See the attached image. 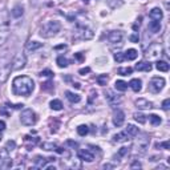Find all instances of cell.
Wrapping results in <instances>:
<instances>
[{"mask_svg": "<svg viewBox=\"0 0 170 170\" xmlns=\"http://www.w3.org/2000/svg\"><path fill=\"white\" fill-rule=\"evenodd\" d=\"M108 81H109L108 75H100L99 77H97V84L101 85V87H105V85L108 84Z\"/></svg>", "mask_w": 170, "mask_h": 170, "instance_id": "1f68e13d", "label": "cell"}, {"mask_svg": "<svg viewBox=\"0 0 170 170\" xmlns=\"http://www.w3.org/2000/svg\"><path fill=\"white\" fill-rule=\"evenodd\" d=\"M51 88H52V83L51 81H48V83L41 85V89H44V91H48V89H51Z\"/></svg>", "mask_w": 170, "mask_h": 170, "instance_id": "f907efd6", "label": "cell"}, {"mask_svg": "<svg viewBox=\"0 0 170 170\" xmlns=\"http://www.w3.org/2000/svg\"><path fill=\"white\" fill-rule=\"evenodd\" d=\"M65 96H67V99L71 101L72 104H77L81 101V97H80V95H77V93H73V92H71V91H67L65 92Z\"/></svg>", "mask_w": 170, "mask_h": 170, "instance_id": "44dd1931", "label": "cell"}, {"mask_svg": "<svg viewBox=\"0 0 170 170\" xmlns=\"http://www.w3.org/2000/svg\"><path fill=\"white\" fill-rule=\"evenodd\" d=\"M124 55H125V60H136L137 56H138V52L132 48V49H128Z\"/></svg>", "mask_w": 170, "mask_h": 170, "instance_id": "83f0119b", "label": "cell"}, {"mask_svg": "<svg viewBox=\"0 0 170 170\" xmlns=\"http://www.w3.org/2000/svg\"><path fill=\"white\" fill-rule=\"evenodd\" d=\"M149 121H150V124L154 125V126H157V125H160L161 122H162L161 117L157 116V114H150V116H149Z\"/></svg>", "mask_w": 170, "mask_h": 170, "instance_id": "d6a6232c", "label": "cell"}, {"mask_svg": "<svg viewBox=\"0 0 170 170\" xmlns=\"http://www.w3.org/2000/svg\"><path fill=\"white\" fill-rule=\"evenodd\" d=\"M55 160H56L55 157H49V158H44V157L37 156V157L35 158V168H37V169H44V168H47L48 162H53Z\"/></svg>", "mask_w": 170, "mask_h": 170, "instance_id": "7c38bea8", "label": "cell"}, {"mask_svg": "<svg viewBox=\"0 0 170 170\" xmlns=\"http://www.w3.org/2000/svg\"><path fill=\"white\" fill-rule=\"evenodd\" d=\"M128 87H130L133 92L138 93V92L141 91V89H142V81H141L140 79H132Z\"/></svg>", "mask_w": 170, "mask_h": 170, "instance_id": "ac0fdd59", "label": "cell"}, {"mask_svg": "<svg viewBox=\"0 0 170 170\" xmlns=\"http://www.w3.org/2000/svg\"><path fill=\"white\" fill-rule=\"evenodd\" d=\"M165 79L164 77H153L150 80V83H149V91H150L152 93H160L161 91L164 89L165 87Z\"/></svg>", "mask_w": 170, "mask_h": 170, "instance_id": "9c48e42d", "label": "cell"}, {"mask_svg": "<svg viewBox=\"0 0 170 170\" xmlns=\"http://www.w3.org/2000/svg\"><path fill=\"white\" fill-rule=\"evenodd\" d=\"M138 137L136 138L134 144H133V149H134L136 153H138V154H145L149 148V145H150V137H149L146 133H141V134H137Z\"/></svg>", "mask_w": 170, "mask_h": 170, "instance_id": "3957f363", "label": "cell"}, {"mask_svg": "<svg viewBox=\"0 0 170 170\" xmlns=\"http://www.w3.org/2000/svg\"><path fill=\"white\" fill-rule=\"evenodd\" d=\"M40 77H47V79H52V77H53V72H52L51 69H45V71H43L41 73H40Z\"/></svg>", "mask_w": 170, "mask_h": 170, "instance_id": "ab89813d", "label": "cell"}, {"mask_svg": "<svg viewBox=\"0 0 170 170\" xmlns=\"http://www.w3.org/2000/svg\"><path fill=\"white\" fill-rule=\"evenodd\" d=\"M23 14H24V8H23V6H20V4H17V6H15L14 8H12V11H11V15L14 16L15 19L21 17Z\"/></svg>", "mask_w": 170, "mask_h": 170, "instance_id": "7402d4cb", "label": "cell"}, {"mask_svg": "<svg viewBox=\"0 0 170 170\" xmlns=\"http://www.w3.org/2000/svg\"><path fill=\"white\" fill-rule=\"evenodd\" d=\"M83 2H84V3H88V2H89V0H83Z\"/></svg>", "mask_w": 170, "mask_h": 170, "instance_id": "db71d44e", "label": "cell"}, {"mask_svg": "<svg viewBox=\"0 0 170 170\" xmlns=\"http://www.w3.org/2000/svg\"><path fill=\"white\" fill-rule=\"evenodd\" d=\"M95 36V31L93 28L88 27L84 23H77V32H76V39L81 40H89Z\"/></svg>", "mask_w": 170, "mask_h": 170, "instance_id": "277c9868", "label": "cell"}, {"mask_svg": "<svg viewBox=\"0 0 170 170\" xmlns=\"http://www.w3.org/2000/svg\"><path fill=\"white\" fill-rule=\"evenodd\" d=\"M6 126H7V125H6V122H4L3 120H0V132H3L4 129H6Z\"/></svg>", "mask_w": 170, "mask_h": 170, "instance_id": "816d5d0a", "label": "cell"}, {"mask_svg": "<svg viewBox=\"0 0 170 170\" xmlns=\"http://www.w3.org/2000/svg\"><path fill=\"white\" fill-rule=\"evenodd\" d=\"M16 148V142H15V141L14 140H10V141H8V142H7V150L8 152H10V150H14V149Z\"/></svg>", "mask_w": 170, "mask_h": 170, "instance_id": "7bdbcfd3", "label": "cell"}, {"mask_svg": "<svg viewBox=\"0 0 170 170\" xmlns=\"http://www.w3.org/2000/svg\"><path fill=\"white\" fill-rule=\"evenodd\" d=\"M12 64L8 59H0V84H4L10 77Z\"/></svg>", "mask_w": 170, "mask_h": 170, "instance_id": "8992f818", "label": "cell"}, {"mask_svg": "<svg viewBox=\"0 0 170 170\" xmlns=\"http://www.w3.org/2000/svg\"><path fill=\"white\" fill-rule=\"evenodd\" d=\"M134 104H136V106L140 109H152L153 108V102L146 99H137Z\"/></svg>", "mask_w": 170, "mask_h": 170, "instance_id": "e0dca14e", "label": "cell"}, {"mask_svg": "<svg viewBox=\"0 0 170 170\" xmlns=\"http://www.w3.org/2000/svg\"><path fill=\"white\" fill-rule=\"evenodd\" d=\"M77 157L79 160L81 161H85V162H92V161H95V154L91 153L87 149H81V150L77 152Z\"/></svg>", "mask_w": 170, "mask_h": 170, "instance_id": "5bb4252c", "label": "cell"}, {"mask_svg": "<svg viewBox=\"0 0 170 170\" xmlns=\"http://www.w3.org/2000/svg\"><path fill=\"white\" fill-rule=\"evenodd\" d=\"M114 60L117 63H122L125 61V55L121 53V52H117V53H114Z\"/></svg>", "mask_w": 170, "mask_h": 170, "instance_id": "60d3db41", "label": "cell"}, {"mask_svg": "<svg viewBox=\"0 0 170 170\" xmlns=\"http://www.w3.org/2000/svg\"><path fill=\"white\" fill-rule=\"evenodd\" d=\"M8 39V29H0V45H3Z\"/></svg>", "mask_w": 170, "mask_h": 170, "instance_id": "74e56055", "label": "cell"}, {"mask_svg": "<svg viewBox=\"0 0 170 170\" xmlns=\"http://www.w3.org/2000/svg\"><path fill=\"white\" fill-rule=\"evenodd\" d=\"M129 40H130L132 43H138V40H140V37H138V33L130 35V36H129Z\"/></svg>", "mask_w": 170, "mask_h": 170, "instance_id": "7dc6e473", "label": "cell"}, {"mask_svg": "<svg viewBox=\"0 0 170 170\" xmlns=\"http://www.w3.org/2000/svg\"><path fill=\"white\" fill-rule=\"evenodd\" d=\"M161 55H162V45H161V43H152L148 48L146 53H145L148 60H156Z\"/></svg>", "mask_w": 170, "mask_h": 170, "instance_id": "52a82bcc", "label": "cell"}, {"mask_svg": "<svg viewBox=\"0 0 170 170\" xmlns=\"http://www.w3.org/2000/svg\"><path fill=\"white\" fill-rule=\"evenodd\" d=\"M149 29H150L153 33L160 32V29H161V21H158V20H152V21L149 23Z\"/></svg>", "mask_w": 170, "mask_h": 170, "instance_id": "d4e9b609", "label": "cell"}, {"mask_svg": "<svg viewBox=\"0 0 170 170\" xmlns=\"http://www.w3.org/2000/svg\"><path fill=\"white\" fill-rule=\"evenodd\" d=\"M49 106H51V109H53V110H61L63 102L60 100H52L49 102Z\"/></svg>", "mask_w": 170, "mask_h": 170, "instance_id": "f546056e", "label": "cell"}, {"mask_svg": "<svg viewBox=\"0 0 170 170\" xmlns=\"http://www.w3.org/2000/svg\"><path fill=\"white\" fill-rule=\"evenodd\" d=\"M162 109H164V110H169V109H170V99L164 100V102H162Z\"/></svg>", "mask_w": 170, "mask_h": 170, "instance_id": "f6af8a7d", "label": "cell"}, {"mask_svg": "<svg viewBox=\"0 0 170 170\" xmlns=\"http://www.w3.org/2000/svg\"><path fill=\"white\" fill-rule=\"evenodd\" d=\"M0 140H2V132H0Z\"/></svg>", "mask_w": 170, "mask_h": 170, "instance_id": "11a10c76", "label": "cell"}, {"mask_svg": "<svg viewBox=\"0 0 170 170\" xmlns=\"http://www.w3.org/2000/svg\"><path fill=\"white\" fill-rule=\"evenodd\" d=\"M133 117H134V120H136L138 124H145V122H146V116H145L144 113L136 112L134 114H133Z\"/></svg>", "mask_w": 170, "mask_h": 170, "instance_id": "4dcf8cb0", "label": "cell"}, {"mask_svg": "<svg viewBox=\"0 0 170 170\" xmlns=\"http://www.w3.org/2000/svg\"><path fill=\"white\" fill-rule=\"evenodd\" d=\"M11 166H12V160L8 156V150L4 149V150L0 152V170L10 169Z\"/></svg>", "mask_w": 170, "mask_h": 170, "instance_id": "30bf717a", "label": "cell"}, {"mask_svg": "<svg viewBox=\"0 0 170 170\" xmlns=\"http://www.w3.org/2000/svg\"><path fill=\"white\" fill-rule=\"evenodd\" d=\"M76 57H77L79 60H83V59H84V57H83V55H81V53H76Z\"/></svg>", "mask_w": 170, "mask_h": 170, "instance_id": "f5cc1de1", "label": "cell"}, {"mask_svg": "<svg viewBox=\"0 0 170 170\" xmlns=\"http://www.w3.org/2000/svg\"><path fill=\"white\" fill-rule=\"evenodd\" d=\"M89 72H91V68H89V67H85V68H81V69L79 71V73L81 75V76H85V75H88Z\"/></svg>", "mask_w": 170, "mask_h": 170, "instance_id": "bcb514c9", "label": "cell"}, {"mask_svg": "<svg viewBox=\"0 0 170 170\" xmlns=\"http://www.w3.org/2000/svg\"><path fill=\"white\" fill-rule=\"evenodd\" d=\"M129 140V136L126 134L125 132H120V133H117V134L113 136V141L114 142H126V141Z\"/></svg>", "mask_w": 170, "mask_h": 170, "instance_id": "603a6c76", "label": "cell"}, {"mask_svg": "<svg viewBox=\"0 0 170 170\" xmlns=\"http://www.w3.org/2000/svg\"><path fill=\"white\" fill-rule=\"evenodd\" d=\"M132 72H133V68L124 67V68H120V69H118V75H121V76H129V75H132Z\"/></svg>", "mask_w": 170, "mask_h": 170, "instance_id": "8d00e7d4", "label": "cell"}, {"mask_svg": "<svg viewBox=\"0 0 170 170\" xmlns=\"http://www.w3.org/2000/svg\"><path fill=\"white\" fill-rule=\"evenodd\" d=\"M37 121V116L32 109H24L20 114V122L25 126H33Z\"/></svg>", "mask_w": 170, "mask_h": 170, "instance_id": "5b68a950", "label": "cell"}, {"mask_svg": "<svg viewBox=\"0 0 170 170\" xmlns=\"http://www.w3.org/2000/svg\"><path fill=\"white\" fill-rule=\"evenodd\" d=\"M12 89L16 96H24L28 97L33 92L35 89V83L29 76H17L14 79L12 83Z\"/></svg>", "mask_w": 170, "mask_h": 170, "instance_id": "6da1fadb", "label": "cell"}, {"mask_svg": "<svg viewBox=\"0 0 170 170\" xmlns=\"http://www.w3.org/2000/svg\"><path fill=\"white\" fill-rule=\"evenodd\" d=\"M122 37H124V35H122V32H121V31H110L108 33V40L110 43H113V44L121 43V41H122Z\"/></svg>", "mask_w": 170, "mask_h": 170, "instance_id": "9a60e30c", "label": "cell"}, {"mask_svg": "<svg viewBox=\"0 0 170 170\" xmlns=\"http://www.w3.org/2000/svg\"><path fill=\"white\" fill-rule=\"evenodd\" d=\"M156 68L158 69L160 72H168L169 71V68L170 65L168 64V61H164V60H158L156 64Z\"/></svg>", "mask_w": 170, "mask_h": 170, "instance_id": "484cf974", "label": "cell"}, {"mask_svg": "<svg viewBox=\"0 0 170 170\" xmlns=\"http://www.w3.org/2000/svg\"><path fill=\"white\" fill-rule=\"evenodd\" d=\"M124 121H125V113L121 109L114 110V113H113V124L118 128V126H122Z\"/></svg>", "mask_w": 170, "mask_h": 170, "instance_id": "4fadbf2b", "label": "cell"}, {"mask_svg": "<svg viewBox=\"0 0 170 170\" xmlns=\"http://www.w3.org/2000/svg\"><path fill=\"white\" fill-rule=\"evenodd\" d=\"M97 99V92L95 91V89H92L91 93H89V99H88V102L89 104H92L93 102V100Z\"/></svg>", "mask_w": 170, "mask_h": 170, "instance_id": "b9f144b4", "label": "cell"}, {"mask_svg": "<svg viewBox=\"0 0 170 170\" xmlns=\"http://www.w3.org/2000/svg\"><path fill=\"white\" fill-rule=\"evenodd\" d=\"M136 69L138 72H150L152 71V64L148 61H140L136 64Z\"/></svg>", "mask_w": 170, "mask_h": 170, "instance_id": "ffe728a7", "label": "cell"}, {"mask_svg": "<svg viewBox=\"0 0 170 170\" xmlns=\"http://www.w3.org/2000/svg\"><path fill=\"white\" fill-rule=\"evenodd\" d=\"M11 64H12V69H14V71L23 69V68L25 67V64H27V56H25V53H24V52H17Z\"/></svg>", "mask_w": 170, "mask_h": 170, "instance_id": "ba28073f", "label": "cell"}, {"mask_svg": "<svg viewBox=\"0 0 170 170\" xmlns=\"http://www.w3.org/2000/svg\"><path fill=\"white\" fill-rule=\"evenodd\" d=\"M141 166H142V165H141V162H138V161H134V162L130 165L132 169H141Z\"/></svg>", "mask_w": 170, "mask_h": 170, "instance_id": "681fc988", "label": "cell"}, {"mask_svg": "<svg viewBox=\"0 0 170 170\" xmlns=\"http://www.w3.org/2000/svg\"><path fill=\"white\" fill-rule=\"evenodd\" d=\"M114 88L120 92H125L128 89V83H125L124 80H117L114 83Z\"/></svg>", "mask_w": 170, "mask_h": 170, "instance_id": "4316f807", "label": "cell"}, {"mask_svg": "<svg viewBox=\"0 0 170 170\" xmlns=\"http://www.w3.org/2000/svg\"><path fill=\"white\" fill-rule=\"evenodd\" d=\"M61 29V24L57 20H52V21H48L45 23L44 25L41 27V29H40V36L41 37H45V39H51L56 36Z\"/></svg>", "mask_w": 170, "mask_h": 170, "instance_id": "7a4b0ae2", "label": "cell"}, {"mask_svg": "<svg viewBox=\"0 0 170 170\" xmlns=\"http://www.w3.org/2000/svg\"><path fill=\"white\" fill-rule=\"evenodd\" d=\"M128 153H129V148H121L120 149V150H118V156L120 157H124V156H126L128 154Z\"/></svg>", "mask_w": 170, "mask_h": 170, "instance_id": "ee69618b", "label": "cell"}, {"mask_svg": "<svg viewBox=\"0 0 170 170\" xmlns=\"http://www.w3.org/2000/svg\"><path fill=\"white\" fill-rule=\"evenodd\" d=\"M41 149H44V150H47V152H53L57 149V145L53 144V142H43Z\"/></svg>", "mask_w": 170, "mask_h": 170, "instance_id": "f1b7e54d", "label": "cell"}, {"mask_svg": "<svg viewBox=\"0 0 170 170\" xmlns=\"http://www.w3.org/2000/svg\"><path fill=\"white\" fill-rule=\"evenodd\" d=\"M156 148L157 149H166V150H169V149H170V142H169V141H165V142H158V144H156Z\"/></svg>", "mask_w": 170, "mask_h": 170, "instance_id": "f35d334b", "label": "cell"}, {"mask_svg": "<svg viewBox=\"0 0 170 170\" xmlns=\"http://www.w3.org/2000/svg\"><path fill=\"white\" fill-rule=\"evenodd\" d=\"M10 28V15L7 11H0V29H8Z\"/></svg>", "mask_w": 170, "mask_h": 170, "instance_id": "2e32d148", "label": "cell"}, {"mask_svg": "<svg viewBox=\"0 0 170 170\" xmlns=\"http://www.w3.org/2000/svg\"><path fill=\"white\" fill-rule=\"evenodd\" d=\"M77 133H79V136H87L88 133H89V128L87 126V125H80V126H77Z\"/></svg>", "mask_w": 170, "mask_h": 170, "instance_id": "e575fe53", "label": "cell"}, {"mask_svg": "<svg viewBox=\"0 0 170 170\" xmlns=\"http://www.w3.org/2000/svg\"><path fill=\"white\" fill-rule=\"evenodd\" d=\"M41 47H43V44L39 43V41H29V43H28V45H27V48L29 51H36V49H39V48H41Z\"/></svg>", "mask_w": 170, "mask_h": 170, "instance_id": "836d02e7", "label": "cell"}, {"mask_svg": "<svg viewBox=\"0 0 170 170\" xmlns=\"http://www.w3.org/2000/svg\"><path fill=\"white\" fill-rule=\"evenodd\" d=\"M125 133H126L129 137H136L138 134V128L134 126V125H132V124H129L126 126V129H125Z\"/></svg>", "mask_w": 170, "mask_h": 170, "instance_id": "cb8c5ba5", "label": "cell"}, {"mask_svg": "<svg viewBox=\"0 0 170 170\" xmlns=\"http://www.w3.org/2000/svg\"><path fill=\"white\" fill-rule=\"evenodd\" d=\"M105 95V99L109 102V105H118L121 102V97L118 95H116L114 91H112V89H106V91L104 92Z\"/></svg>", "mask_w": 170, "mask_h": 170, "instance_id": "8fae6325", "label": "cell"}, {"mask_svg": "<svg viewBox=\"0 0 170 170\" xmlns=\"http://www.w3.org/2000/svg\"><path fill=\"white\" fill-rule=\"evenodd\" d=\"M149 15H150L152 20H158V21H161V20H162V17H164V12H162V10H161V8H158V7L153 8Z\"/></svg>", "mask_w": 170, "mask_h": 170, "instance_id": "d6986e66", "label": "cell"}, {"mask_svg": "<svg viewBox=\"0 0 170 170\" xmlns=\"http://www.w3.org/2000/svg\"><path fill=\"white\" fill-rule=\"evenodd\" d=\"M56 63H57V65L60 68H67L68 67V60L64 57V56H59L57 60H56Z\"/></svg>", "mask_w": 170, "mask_h": 170, "instance_id": "d590c367", "label": "cell"}, {"mask_svg": "<svg viewBox=\"0 0 170 170\" xmlns=\"http://www.w3.org/2000/svg\"><path fill=\"white\" fill-rule=\"evenodd\" d=\"M65 145H68V146H71V148H73V149H76V148L79 146L77 142H76V141H72V140H68L67 142H65Z\"/></svg>", "mask_w": 170, "mask_h": 170, "instance_id": "c3c4849f", "label": "cell"}]
</instances>
